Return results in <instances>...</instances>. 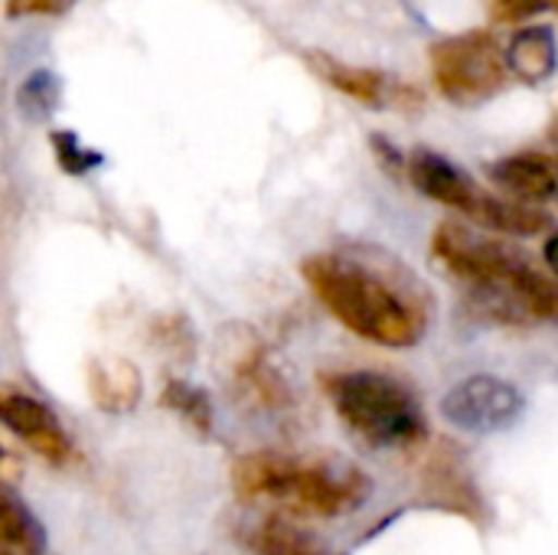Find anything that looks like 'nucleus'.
<instances>
[{
  "instance_id": "11",
  "label": "nucleus",
  "mask_w": 558,
  "mask_h": 555,
  "mask_svg": "<svg viewBox=\"0 0 558 555\" xmlns=\"http://www.w3.org/2000/svg\"><path fill=\"white\" fill-rule=\"evenodd\" d=\"M425 500L441 510H451L464 520H474V523L487 520V507H484L477 487L471 484L461 458L451 451H438L432 458V464L425 468Z\"/></svg>"
},
{
  "instance_id": "21",
  "label": "nucleus",
  "mask_w": 558,
  "mask_h": 555,
  "mask_svg": "<svg viewBox=\"0 0 558 555\" xmlns=\"http://www.w3.org/2000/svg\"><path fill=\"white\" fill-rule=\"evenodd\" d=\"M546 7H553V0H494V16L500 23H523Z\"/></svg>"
},
{
  "instance_id": "13",
  "label": "nucleus",
  "mask_w": 558,
  "mask_h": 555,
  "mask_svg": "<svg viewBox=\"0 0 558 555\" xmlns=\"http://www.w3.org/2000/svg\"><path fill=\"white\" fill-rule=\"evenodd\" d=\"M487 177L526 200H543L558 193V154L543 150H526V154H510L500 157L497 164L487 167Z\"/></svg>"
},
{
  "instance_id": "6",
  "label": "nucleus",
  "mask_w": 558,
  "mask_h": 555,
  "mask_svg": "<svg viewBox=\"0 0 558 555\" xmlns=\"http://www.w3.org/2000/svg\"><path fill=\"white\" fill-rule=\"evenodd\" d=\"M432 75L438 92L461 108L490 101L510 75L507 52L487 29L445 36L432 46Z\"/></svg>"
},
{
  "instance_id": "25",
  "label": "nucleus",
  "mask_w": 558,
  "mask_h": 555,
  "mask_svg": "<svg viewBox=\"0 0 558 555\" xmlns=\"http://www.w3.org/2000/svg\"><path fill=\"white\" fill-rule=\"evenodd\" d=\"M553 131H556V137H558V121H556V128H553Z\"/></svg>"
},
{
  "instance_id": "4",
  "label": "nucleus",
  "mask_w": 558,
  "mask_h": 555,
  "mask_svg": "<svg viewBox=\"0 0 558 555\" xmlns=\"http://www.w3.org/2000/svg\"><path fill=\"white\" fill-rule=\"evenodd\" d=\"M324 396L337 419L369 448H415L428 438V422L399 379L373 370H347L320 376Z\"/></svg>"
},
{
  "instance_id": "19",
  "label": "nucleus",
  "mask_w": 558,
  "mask_h": 555,
  "mask_svg": "<svg viewBox=\"0 0 558 555\" xmlns=\"http://www.w3.org/2000/svg\"><path fill=\"white\" fill-rule=\"evenodd\" d=\"M154 337H157V343L160 347H167V350H173L177 357H183V353H190L193 350V334H190V327H186V321L183 317H170V314H163V317H157L154 321Z\"/></svg>"
},
{
  "instance_id": "17",
  "label": "nucleus",
  "mask_w": 558,
  "mask_h": 555,
  "mask_svg": "<svg viewBox=\"0 0 558 555\" xmlns=\"http://www.w3.org/2000/svg\"><path fill=\"white\" fill-rule=\"evenodd\" d=\"M163 409H170L173 415H180L183 422H190L196 432H213V406H209V396L183 379H170L163 386V396H160Z\"/></svg>"
},
{
  "instance_id": "26",
  "label": "nucleus",
  "mask_w": 558,
  "mask_h": 555,
  "mask_svg": "<svg viewBox=\"0 0 558 555\" xmlns=\"http://www.w3.org/2000/svg\"><path fill=\"white\" fill-rule=\"evenodd\" d=\"M553 7H556V10H558V0H553Z\"/></svg>"
},
{
  "instance_id": "5",
  "label": "nucleus",
  "mask_w": 558,
  "mask_h": 555,
  "mask_svg": "<svg viewBox=\"0 0 558 555\" xmlns=\"http://www.w3.org/2000/svg\"><path fill=\"white\" fill-rule=\"evenodd\" d=\"M405 164H409V177L418 193H425L428 200H435L441 206L464 213L471 222H477L484 229L507 232V236H536V232L549 229L546 213L487 193L461 167H454L448 157H441L435 150H415Z\"/></svg>"
},
{
  "instance_id": "18",
  "label": "nucleus",
  "mask_w": 558,
  "mask_h": 555,
  "mask_svg": "<svg viewBox=\"0 0 558 555\" xmlns=\"http://www.w3.org/2000/svg\"><path fill=\"white\" fill-rule=\"evenodd\" d=\"M52 150H56L59 167L65 173H88L92 167L101 164V154L98 150H88L72 131H56L52 134Z\"/></svg>"
},
{
  "instance_id": "22",
  "label": "nucleus",
  "mask_w": 558,
  "mask_h": 555,
  "mask_svg": "<svg viewBox=\"0 0 558 555\" xmlns=\"http://www.w3.org/2000/svg\"><path fill=\"white\" fill-rule=\"evenodd\" d=\"M75 0H7V16H49L69 10Z\"/></svg>"
},
{
  "instance_id": "8",
  "label": "nucleus",
  "mask_w": 558,
  "mask_h": 555,
  "mask_svg": "<svg viewBox=\"0 0 558 555\" xmlns=\"http://www.w3.org/2000/svg\"><path fill=\"white\" fill-rule=\"evenodd\" d=\"M526 402L520 389L500 376H468L445 399L441 412L451 425L474 435L507 432L520 422Z\"/></svg>"
},
{
  "instance_id": "15",
  "label": "nucleus",
  "mask_w": 558,
  "mask_h": 555,
  "mask_svg": "<svg viewBox=\"0 0 558 555\" xmlns=\"http://www.w3.org/2000/svg\"><path fill=\"white\" fill-rule=\"evenodd\" d=\"M245 546L255 550V555H327V550L298 523L268 514L258 523H252L245 533Z\"/></svg>"
},
{
  "instance_id": "1",
  "label": "nucleus",
  "mask_w": 558,
  "mask_h": 555,
  "mask_svg": "<svg viewBox=\"0 0 558 555\" xmlns=\"http://www.w3.org/2000/svg\"><path fill=\"white\" fill-rule=\"evenodd\" d=\"M301 275L314 298L356 337L405 350L428 330L425 288L396 262L363 252H320L304 258Z\"/></svg>"
},
{
  "instance_id": "2",
  "label": "nucleus",
  "mask_w": 558,
  "mask_h": 555,
  "mask_svg": "<svg viewBox=\"0 0 558 555\" xmlns=\"http://www.w3.org/2000/svg\"><path fill=\"white\" fill-rule=\"evenodd\" d=\"M432 255L477 294L494 321L558 324V278L553 272H536L510 245L471 236L458 222H441L432 239Z\"/></svg>"
},
{
  "instance_id": "20",
  "label": "nucleus",
  "mask_w": 558,
  "mask_h": 555,
  "mask_svg": "<svg viewBox=\"0 0 558 555\" xmlns=\"http://www.w3.org/2000/svg\"><path fill=\"white\" fill-rule=\"evenodd\" d=\"M52 101H56V79L46 75V72L29 75L26 85H23V105L39 114V111H49Z\"/></svg>"
},
{
  "instance_id": "16",
  "label": "nucleus",
  "mask_w": 558,
  "mask_h": 555,
  "mask_svg": "<svg viewBox=\"0 0 558 555\" xmlns=\"http://www.w3.org/2000/svg\"><path fill=\"white\" fill-rule=\"evenodd\" d=\"M0 540L3 550L13 555H43L46 553V530L33 517V510L13 494V487H3L0 497Z\"/></svg>"
},
{
  "instance_id": "7",
  "label": "nucleus",
  "mask_w": 558,
  "mask_h": 555,
  "mask_svg": "<svg viewBox=\"0 0 558 555\" xmlns=\"http://www.w3.org/2000/svg\"><path fill=\"white\" fill-rule=\"evenodd\" d=\"M216 363L226 386L248 406L265 412H281L291 402L284 376L268 360L262 337L245 324H226L216 340Z\"/></svg>"
},
{
  "instance_id": "23",
  "label": "nucleus",
  "mask_w": 558,
  "mask_h": 555,
  "mask_svg": "<svg viewBox=\"0 0 558 555\" xmlns=\"http://www.w3.org/2000/svg\"><path fill=\"white\" fill-rule=\"evenodd\" d=\"M543 258H546L549 272L558 278V232H553V236L546 239V245H543Z\"/></svg>"
},
{
  "instance_id": "3",
  "label": "nucleus",
  "mask_w": 558,
  "mask_h": 555,
  "mask_svg": "<svg viewBox=\"0 0 558 555\" xmlns=\"http://www.w3.org/2000/svg\"><path fill=\"white\" fill-rule=\"evenodd\" d=\"M232 491L242 504H278L298 517L337 520L356 514L373 484L343 458L248 451L232 464Z\"/></svg>"
},
{
  "instance_id": "14",
  "label": "nucleus",
  "mask_w": 558,
  "mask_h": 555,
  "mask_svg": "<svg viewBox=\"0 0 558 555\" xmlns=\"http://www.w3.org/2000/svg\"><path fill=\"white\" fill-rule=\"evenodd\" d=\"M507 62L520 82L539 85V82L553 79L558 65V43L553 29H546V26L520 29L507 46Z\"/></svg>"
},
{
  "instance_id": "9",
  "label": "nucleus",
  "mask_w": 558,
  "mask_h": 555,
  "mask_svg": "<svg viewBox=\"0 0 558 555\" xmlns=\"http://www.w3.org/2000/svg\"><path fill=\"white\" fill-rule=\"evenodd\" d=\"M307 62L330 88H337L340 95L360 101L363 108L386 111V108H415L422 101V92H415L409 82H402V79H396V75H389L383 69L350 65V62H340L337 56L320 52V49H311Z\"/></svg>"
},
{
  "instance_id": "12",
  "label": "nucleus",
  "mask_w": 558,
  "mask_h": 555,
  "mask_svg": "<svg viewBox=\"0 0 558 555\" xmlns=\"http://www.w3.org/2000/svg\"><path fill=\"white\" fill-rule=\"evenodd\" d=\"M85 383H88V396H92L95 409H101L108 415L131 412L144 396L141 370L131 360H121V357L92 360L88 370H85Z\"/></svg>"
},
{
  "instance_id": "10",
  "label": "nucleus",
  "mask_w": 558,
  "mask_h": 555,
  "mask_svg": "<svg viewBox=\"0 0 558 555\" xmlns=\"http://www.w3.org/2000/svg\"><path fill=\"white\" fill-rule=\"evenodd\" d=\"M0 419L46 464L65 468V464L75 461V448H72L69 432L62 429L56 412L46 402H39L36 396L7 386L3 396H0Z\"/></svg>"
},
{
  "instance_id": "24",
  "label": "nucleus",
  "mask_w": 558,
  "mask_h": 555,
  "mask_svg": "<svg viewBox=\"0 0 558 555\" xmlns=\"http://www.w3.org/2000/svg\"><path fill=\"white\" fill-rule=\"evenodd\" d=\"M0 555H13V553H7V550H0Z\"/></svg>"
}]
</instances>
